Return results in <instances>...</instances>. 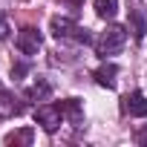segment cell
Here are the masks:
<instances>
[{
	"label": "cell",
	"instance_id": "9",
	"mask_svg": "<svg viewBox=\"0 0 147 147\" xmlns=\"http://www.w3.org/2000/svg\"><path fill=\"white\" fill-rule=\"evenodd\" d=\"M35 138V130L32 127H23V130H15L6 136V147H29Z\"/></svg>",
	"mask_w": 147,
	"mask_h": 147
},
{
	"label": "cell",
	"instance_id": "10",
	"mask_svg": "<svg viewBox=\"0 0 147 147\" xmlns=\"http://www.w3.org/2000/svg\"><path fill=\"white\" fill-rule=\"evenodd\" d=\"M49 95H52V84L43 81V78H38V81L26 90V98H29V101H46Z\"/></svg>",
	"mask_w": 147,
	"mask_h": 147
},
{
	"label": "cell",
	"instance_id": "11",
	"mask_svg": "<svg viewBox=\"0 0 147 147\" xmlns=\"http://www.w3.org/2000/svg\"><path fill=\"white\" fill-rule=\"evenodd\" d=\"M95 12H98V18H115L118 0H95Z\"/></svg>",
	"mask_w": 147,
	"mask_h": 147
},
{
	"label": "cell",
	"instance_id": "8",
	"mask_svg": "<svg viewBox=\"0 0 147 147\" xmlns=\"http://www.w3.org/2000/svg\"><path fill=\"white\" fill-rule=\"evenodd\" d=\"M58 107H61V115L69 118V124H81V121H84V110H81V101H78V98H66V101H61Z\"/></svg>",
	"mask_w": 147,
	"mask_h": 147
},
{
	"label": "cell",
	"instance_id": "13",
	"mask_svg": "<svg viewBox=\"0 0 147 147\" xmlns=\"http://www.w3.org/2000/svg\"><path fill=\"white\" fill-rule=\"evenodd\" d=\"M133 138H136L138 144H147V124H141V127H136V133H133Z\"/></svg>",
	"mask_w": 147,
	"mask_h": 147
},
{
	"label": "cell",
	"instance_id": "16",
	"mask_svg": "<svg viewBox=\"0 0 147 147\" xmlns=\"http://www.w3.org/2000/svg\"><path fill=\"white\" fill-rule=\"evenodd\" d=\"M61 3H66V6H72V9H78V6L84 3V0H61Z\"/></svg>",
	"mask_w": 147,
	"mask_h": 147
},
{
	"label": "cell",
	"instance_id": "3",
	"mask_svg": "<svg viewBox=\"0 0 147 147\" xmlns=\"http://www.w3.org/2000/svg\"><path fill=\"white\" fill-rule=\"evenodd\" d=\"M35 121H38L46 133H55V130L61 127V121H63L61 107H58V104H40V107L35 110Z\"/></svg>",
	"mask_w": 147,
	"mask_h": 147
},
{
	"label": "cell",
	"instance_id": "15",
	"mask_svg": "<svg viewBox=\"0 0 147 147\" xmlns=\"http://www.w3.org/2000/svg\"><path fill=\"white\" fill-rule=\"evenodd\" d=\"M23 72H26V66H23V63H15V66H12V75H18V78L23 75Z\"/></svg>",
	"mask_w": 147,
	"mask_h": 147
},
{
	"label": "cell",
	"instance_id": "7",
	"mask_svg": "<svg viewBox=\"0 0 147 147\" xmlns=\"http://www.w3.org/2000/svg\"><path fill=\"white\" fill-rule=\"evenodd\" d=\"M115 75H118V66H115V63H104V66H98V69L92 72L95 84H98V87H107V90L115 87Z\"/></svg>",
	"mask_w": 147,
	"mask_h": 147
},
{
	"label": "cell",
	"instance_id": "6",
	"mask_svg": "<svg viewBox=\"0 0 147 147\" xmlns=\"http://www.w3.org/2000/svg\"><path fill=\"white\" fill-rule=\"evenodd\" d=\"M20 113H23V104H20L9 90L0 87V118H15V115H20Z\"/></svg>",
	"mask_w": 147,
	"mask_h": 147
},
{
	"label": "cell",
	"instance_id": "14",
	"mask_svg": "<svg viewBox=\"0 0 147 147\" xmlns=\"http://www.w3.org/2000/svg\"><path fill=\"white\" fill-rule=\"evenodd\" d=\"M9 38V20H6V15L0 12V40H6Z\"/></svg>",
	"mask_w": 147,
	"mask_h": 147
},
{
	"label": "cell",
	"instance_id": "12",
	"mask_svg": "<svg viewBox=\"0 0 147 147\" xmlns=\"http://www.w3.org/2000/svg\"><path fill=\"white\" fill-rule=\"evenodd\" d=\"M130 23H133V38L141 40V38H144V18H141L138 12H130Z\"/></svg>",
	"mask_w": 147,
	"mask_h": 147
},
{
	"label": "cell",
	"instance_id": "4",
	"mask_svg": "<svg viewBox=\"0 0 147 147\" xmlns=\"http://www.w3.org/2000/svg\"><path fill=\"white\" fill-rule=\"evenodd\" d=\"M121 110L127 113V115H136V118H141V115H147V95L144 92H127L124 98H121Z\"/></svg>",
	"mask_w": 147,
	"mask_h": 147
},
{
	"label": "cell",
	"instance_id": "5",
	"mask_svg": "<svg viewBox=\"0 0 147 147\" xmlns=\"http://www.w3.org/2000/svg\"><path fill=\"white\" fill-rule=\"evenodd\" d=\"M18 49H20L23 55H35V52L40 49V32L32 29V26H23V29L18 32Z\"/></svg>",
	"mask_w": 147,
	"mask_h": 147
},
{
	"label": "cell",
	"instance_id": "1",
	"mask_svg": "<svg viewBox=\"0 0 147 147\" xmlns=\"http://www.w3.org/2000/svg\"><path fill=\"white\" fill-rule=\"evenodd\" d=\"M124 43H127V29L113 23V26H107V29L101 32V38L95 40V49H98V55H101V58H107V55L121 52V49H124Z\"/></svg>",
	"mask_w": 147,
	"mask_h": 147
},
{
	"label": "cell",
	"instance_id": "2",
	"mask_svg": "<svg viewBox=\"0 0 147 147\" xmlns=\"http://www.w3.org/2000/svg\"><path fill=\"white\" fill-rule=\"evenodd\" d=\"M49 32H52L58 40L72 38V40H78V43H90L87 29H81L75 20H72V18H52V20H49Z\"/></svg>",
	"mask_w": 147,
	"mask_h": 147
}]
</instances>
